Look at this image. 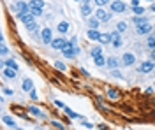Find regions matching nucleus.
<instances>
[{"instance_id": "7c9ffc66", "label": "nucleus", "mask_w": 155, "mask_h": 130, "mask_svg": "<svg viewBox=\"0 0 155 130\" xmlns=\"http://www.w3.org/2000/svg\"><path fill=\"white\" fill-rule=\"evenodd\" d=\"M132 11H134V14H137V16H141V14L145 12V9H143V7H139V5H136V7H132Z\"/></svg>"}, {"instance_id": "20e7f679", "label": "nucleus", "mask_w": 155, "mask_h": 130, "mask_svg": "<svg viewBox=\"0 0 155 130\" xmlns=\"http://www.w3.org/2000/svg\"><path fill=\"white\" fill-rule=\"evenodd\" d=\"M67 44H69V42L64 39V37H57V39H53V42H51L49 46H51L53 49H60V51H62L65 46H67Z\"/></svg>"}, {"instance_id": "1a4fd4ad", "label": "nucleus", "mask_w": 155, "mask_h": 130, "mask_svg": "<svg viewBox=\"0 0 155 130\" xmlns=\"http://www.w3.org/2000/svg\"><path fill=\"white\" fill-rule=\"evenodd\" d=\"M111 44H113V48H122L124 46L122 37H120V32H113L111 33Z\"/></svg>"}, {"instance_id": "6ab92c4d", "label": "nucleus", "mask_w": 155, "mask_h": 130, "mask_svg": "<svg viewBox=\"0 0 155 130\" xmlns=\"http://www.w3.org/2000/svg\"><path fill=\"white\" fill-rule=\"evenodd\" d=\"M94 63H95L97 67H102V65H106V63H107V60L102 56V55H99V56H95V58H94Z\"/></svg>"}, {"instance_id": "6e6552de", "label": "nucleus", "mask_w": 155, "mask_h": 130, "mask_svg": "<svg viewBox=\"0 0 155 130\" xmlns=\"http://www.w3.org/2000/svg\"><path fill=\"white\" fill-rule=\"evenodd\" d=\"M41 37H42L44 44H51L53 42V32L49 30V28H44V30L41 32Z\"/></svg>"}, {"instance_id": "7ed1b4c3", "label": "nucleus", "mask_w": 155, "mask_h": 130, "mask_svg": "<svg viewBox=\"0 0 155 130\" xmlns=\"http://www.w3.org/2000/svg\"><path fill=\"white\" fill-rule=\"evenodd\" d=\"M155 69V62L153 60H146L141 63V67H139V72L141 74H148V72H153Z\"/></svg>"}, {"instance_id": "79ce46f5", "label": "nucleus", "mask_w": 155, "mask_h": 130, "mask_svg": "<svg viewBox=\"0 0 155 130\" xmlns=\"http://www.w3.org/2000/svg\"><path fill=\"white\" fill-rule=\"evenodd\" d=\"M76 2H83V4H90L88 0H76Z\"/></svg>"}, {"instance_id": "f257e3e1", "label": "nucleus", "mask_w": 155, "mask_h": 130, "mask_svg": "<svg viewBox=\"0 0 155 130\" xmlns=\"http://www.w3.org/2000/svg\"><path fill=\"white\" fill-rule=\"evenodd\" d=\"M62 53H64V56H65V58H69V60H71V58H74V56H76L78 53H79V48L72 46V44L69 42L67 46H65V48L62 49Z\"/></svg>"}, {"instance_id": "37998d69", "label": "nucleus", "mask_w": 155, "mask_h": 130, "mask_svg": "<svg viewBox=\"0 0 155 130\" xmlns=\"http://www.w3.org/2000/svg\"><path fill=\"white\" fill-rule=\"evenodd\" d=\"M16 130H21V128H16Z\"/></svg>"}, {"instance_id": "cd10ccee", "label": "nucleus", "mask_w": 155, "mask_h": 130, "mask_svg": "<svg viewBox=\"0 0 155 130\" xmlns=\"http://www.w3.org/2000/svg\"><path fill=\"white\" fill-rule=\"evenodd\" d=\"M148 48H150V49H155V33H152V35L148 37Z\"/></svg>"}, {"instance_id": "5701e85b", "label": "nucleus", "mask_w": 155, "mask_h": 130, "mask_svg": "<svg viewBox=\"0 0 155 130\" xmlns=\"http://www.w3.org/2000/svg\"><path fill=\"white\" fill-rule=\"evenodd\" d=\"M99 42H101V44H109V42H111V33H101Z\"/></svg>"}, {"instance_id": "2eb2a0df", "label": "nucleus", "mask_w": 155, "mask_h": 130, "mask_svg": "<svg viewBox=\"0 0 155 130\" xmlns=\"http://www.w3.org/2000/svg\"><path fill=\"white\" fill-rule=\"evenodd\" d=\"M32 90H34V83H32V79L25 78V79H23V91H32Z\"/></svg>"}, {"instance_id": "0eeeda50", "label": "nucleus", "mask_w": 155, "mask_h": 130, "mask_svg": "<svg viewBox=\"0 0 155 130\" xmlns=\"http://www.w3.org/2000/svg\"><path fill=\"white\" fill-rule=\"evenodd\" d=\"M95 18L99 21H104V23H106V21L111 20V14H109V12H106L104 9H97L95 11Z\"/></svg>"}, {"instance_id": "ea45409f", "label": "nucleus", "mask_w": 155, "mask_h": 130, "mask_svg": "<svg viewBox=\"0 0 155 130\" xmlns=\"http://www.w3.org/2000/svg\"><path fill=\"white\" fill-rule=\"evenodd\" d=\"M30 97H32V99L35 100V99H37V93H35V91L32 90V91H30Z\"/></svg>"}, {"instance_id": "4be33fe9", "label": "nucleus", "mask_w": 155, "mask_h": 130, "mask_svg": "<svg viewBox=\"0 0 155 130\" xmlns=\"http://www.w3.org/2000/svg\"><path fill=\"white\" fill-rule=\"evenodd\" d=\"M2 120H4V123H5V125H9L11 128H14V127H16V121L12 120L11 116H5V114H4V116H2Z\"/></svg>"}, {"instance_id": "58836bf2", "label": "nucleus", "mask_w": 155, "mask_h": 130, "mask_svg": "<svg viewBox=\"0 0 155 130\" xmlns=\"http://www.w3.org/2000/svg\"><path fill=\"white\" fill-rule=\"evenodd\" d=\"M55 106H57V107H62V109H65V106H64V102H60V100H55Z\"/></svg>"}, {"instance_id": "f704fd0d", "label": "nucleus", "mask_w": 155, "mask_h": 130, "mask_svg": "<svg viewBox=\"0 0 155 130\" xmlns=\"http://www.w3.org/2000/svg\"><path fill=\"white\" fill-rule=\"evenodd\" d=\"M4 93H5V95H11V97L14 95V91L11 90V88H7V86H4Z\"/></svg>"}, {"instance_id": "dca6fc26", "label": "nucleus", "mask_w": 155, "mask_h": 130, "mask_svg": "<svg viewBox=\"0 0 155 130\" xmlns=\"http://www.w3.org/2000/svg\"><path fill=\"white\" fill-rule=\"evenodd\" d=\"M81 14H83V18H88V16L92 14V5H90V4H83V7H81Z\"/></svg>"}, {"instance_id": "393cba45", "label": "nucleus", "mask_w": 155, "mask_h": 130, "mask_svg": "<svg viewBox=\"0 0 155 130\" xmlns=\"http://www.w3.org/2000/svg\"><path fill=\"white\" fill-rule=\"evenodd\" d=\"M92 56L95 58V56H99V55H102V46H95V48H92Z\"/></svg>"}, {"instance_id": "c85d7f7f", "label": "nucleus", "mask_w": 155, "mask_h": 130, "mask_svg": "<svg viewBox=\"0 0 155 130\" xmlns=\"http://www.w3.org/2000/svg\"><path fill=\"white\" fill-rule=\"evenodd\" d=\"M65 113H67V114L71 116V118H72V120H78V118H81L79 114H76L74 111H72V109H69V107H65Z\"/></svg>"}, {"instance_id": "b1692460", "label": "nucleus", "mask_w": 155, "mask_h": 130, "mask_svg": "<svg viewBox=\"0 0 155 130\" xmlns=\"http://www.w3.org/2000/svg\"><path fill=\"white\" fill-rule=\"evenodd\" d=\"M127 28H129V25H127L125 21H120V23L116 25V32H120V33H124V32H127Z\"/></svg>"}, {"instance_id": "f03ea898", "label": "nucleus", "mask_w": 155, "mask_h": 130, "mask_svg": "<svg viewBox=\"0 0 155 130\" xmlns=\"http://www.w3.org/2000/svg\"><path fill=\"white\" fill-rule=\"evenodd\" d=\"M109 7H111V12H125L127 4H124L122 0H113L109 4Z\"/></svg>"}, {"instance_id": "aec40b11", "label": "nucleus", "mask_w": 155, "mask_h": 130, "mask_svg": "<svg viewBox=\"0 0 155 130\" xmlns=\"http://www.w3.org/2000/svg\"><path fill=\"white\" fill-rule=\"evenodd\" d=\"M107 67L111 70H115V69H118V60H116L115 56H111V58H107V63H106Z\"/></svg>"}, {"instance_id": "4c0bfd02", "label": "nucleus", "mask_w": 155, "mask_h": 130, "mask_svg": "<svg viewBox=\"0 0 155 130\" xmlns=\"http://www.w3.org/2000/svg\"><path fill=\"white\" fill-rule=\"evenodd\" d=\"M111 74H113L115 78H118V79L122 78V74H120V70H118V69H115V70H113V72H111Z\"/></svg>"}, {"instance_id": "e433bc0d", "label": "nucleus", "mask_w": 155, "mask_h": 130, "mask_svg": "<svg viewBox=\"0 0 155 130\" xmlns=\"http://www.w3.org/2000/svg\"><path fill=\"white\" fill-rule=\"evenodd\" d=\"M53 127H57L58 130H64V125H62V123H58V121H55V120H53Z\"/></svg>"}, {"instance_id": "c9c22d12", "label": "nucleus", "mask_w": 155, "mask_h": 130, "mask_svg": "<svg viewBox=\"0 0 155 130\" xmlns=\"http://www.w3.org/2000/svg\"><path fill=\"white\" fill-rule=\"evenodd\" d=\"M55 65H57V69H60V70H65V63H62V62H57Z\"/></svg>"}, {"instance_id": "9b49d317", "label": "nucleus", "mask_w": 155, "mask_h": 130, "mask_svg": "<svg viewBox=\"0 0 155 130\" xmlns=\"http://www.w3.org/2000/svg\"><path fill=\"white\" fill-rule=\"evenodd\" d=\"M69 28H71V25H69L67 21H60L57 27V30L62 33V35H65V33H69Z\"/></svg>"}, {"instance_id": "a211bd4d", "label": "nucleus", "mask_w": 155, "mask_h": 130, "mask_svg": "<svg viewBox=\"0 0 155 130\" xmlns=\"http://www.w3.org/2000/svg\"><path fill=\"white\" fill-rule=\"evenodd\" d=\"M99 25H101V21L97 20V18H90V20H88V27H90L92 30H99Z\"/></svg>"}, {"instance_id": "a878e982", "label": "nucleus", "mask_w": 155, "mask_h": 130, "mask_svg": "<svg viewBox=\"0 0 155 130\" xmlns=\"http://www.w3.org/2000/svg\"><path fill=\"white\" fill-rule=\"evenodd\" d=\"M94 4L99 5V9H102L104 5H109V4H111V0H94Z\"/></svg>"}, {"instance_id": "2f4dec72", "label": "nucleus", "mask_w": 155, "mask_h": 130, "mask_svg": "<svg viewBox=\"0 0 155 130\" xmlns=\"http://www.w3.org/2000/svg\"><path fill=\"white\" fill-rule=\"evenodd\" d=\"M107 97H109V99H118V91L116 90H109L107 91Z\"/></svg>"}, {"instance_id": "9d476101", "label": "nucleus", "mask_w": 155, "mask_h": 130, "mask_svg": "<svg viewBox=\"0 0 155 130\" xmlns=\"http://www.w3.org/2000/svg\"><path fill=\"white\" fill-rule=\"evenodd\" d=\"M152 30H153L152 25H150V23H145V25H141V27L136 28V33H137V35H148Z\"/></svg>"}, {"instance_id": "f3484780", "label": "nucleus", "mask_w": 155, "mask_h": 130, "mask_svg": "<svg viewBox=\"0 0 155 130\" xmlns=\"http://www.w3.org/2000/svg\"><path fill=\"white\" fill-rule=\"evenodd\" d=\"M32 9H44V0H30Z\"/></svg>"}, {"instance_id": "39448f33", "label": "nucleus", "mask_w": 155, "mask_h": 130, "mask_svg": "<svg viewBox=\"0 0 155 130\" xmlns=\"http://www.w3.org/2000/svg\"><path fill=\"white\" fill-rule=\"evenodd\" d=\"M136 63V56L132 53H124V56H122V65H125V67H130V65H134Z\"/></svg>"}, {"instance_id": "72a5a7b5", "label": "nucleus", "mask_w": 155, "mask_h": 130, "mask_svg": "<svg viewBox=\"0 0 155 130\" xmlns=\"http://www.w3.org/2000/svg\"><path fill=\"white\" fill-rule=\"evenodd\" d=\"M0 53H2V56H5V55L9 53V49H7V46H5V44H2V49H0Z\"/></svg>"}, {"instance_id": "423d86ee", "label": "nucleus", "mask_w": 155, "mask_h": 130, "mask_svg": "<svg viewBox=\"0 0 155 130\" xmlns=\"http://www.w3.org/2000/svg\"><path fill=\"white\" fill-rule=\"evenodd\" d=\"M18 20L21 21V23H25V25H28V23H32V21H35V16H34L32 12H28V14L19 12V14H18Z\"/></svg>"}, {"instance_id": "412c9836", "label": "nucleus", "mask_w": 155, "mask_h": 130, "mask_svg": "<svg viewBox=\"0 0 155 130\" xmlns=\"http://www.w3.org/2000/svg\"><path fill=\"white\" fill-rule=\"evenodd\" d=\"M132 21L136 23V27H141V25L148 23V20H146L145 16H136V18H132Z\"/></svg>"}, {"instance_id": "c756f323", "label": "nucleus", "mask_w": 155, "mask_h": 130, "mask_svg": "<svg viewBox=\"0 0 155 130\" xmlns=\"http://www.w3.org/2000/svg\"><path fill=\"white\" fill-rule=\"evenodd\" d=\"M27 30L28 32H37V23H35V21L28 23V25H27Z\"/></svg>"}, {"instance_id": "473e14b6", "label": "nucleus", "mask_w": 155, "mask_h": 130, "mask_svg": "<svg viewBox=\"0 0 155 130\" xmlns=\"http://www.w3.org/2000/svg\"><path fill=\"white\" fill-rule=\"evenodd\" d=\"M30 12H32V14H34V16L37 18V16H41V14H42V9H32Z\"/></svg>"}, {"instance_id": "c03bdc74", "label": "nucleus", "mask_w": 155, "mask_h": 130, "mask_svg": "<svg viewBox=\"0 0 155 130\" xmlns=\"http://www.w3.org/2000/svg\"><path fill=\"white\" fill-rule=\"evenodd\" d=\"M111 2H113V0H111Z\"/></svg>"}, {"instance_id": "f8f14e48", "label": "nucleus", "mask_w": 155, "mask_h": 130, "mask_svg": "<svg viewBox=\"0 0 155 130\" xmlns=\"http://www.w3.org/2000/svg\"><path fill=\"white\" fill-rule=\"evenodd\" d=\"M16 72H18V70L4 67V78H7V79H16V78H18V74H16Z\"/></svg>"}, {"instance_id": "ddd939ff", "label": "nucleus", "mask_w": 155, "mask_h": 130, "mask_svg": "<svg viewBox=\"0 0 155 130\" xmlns=\"http://www.w3.org/2000/svg\"><path fill=\"white\" fill-rule=\"evenodd\" d=\"M2 63H4V67H7V69H14V70H18V62L14 60V58H9V60H4Z\"/></svg>"}, {"instance_id": "a19ab883", "label": "nucleus", "mask_w": 155, "mask_h": 130, "mask_svg": "<svg viewBox=\"0 0 155 130\" xmlns=\"http://www.w3.org/2000/svg\"><path fill=\"white\" fill-rule=\"evenodd\" d=\"M152 60L155 62V49H152Z\"/></svg>"}, {"instance_id": "4468645a", "label": "nucleus", "mask_w": 155, "mask_h": 130, "mask_svg": "<svg viewBox=\"0 0 155 130\" xmlns=\"http://www.w3.org/2000/svg\"><path fill=\"white\" fill-rule=\"evenodd\" d=\"M87 37L90 40H99L101 39V32L99 30H92V28H90V30L87 32Z\"/></svg>"}, {"instance_id": "bb28decb", "label": "nucleus", "mask_w": 155, "mask_h": 130, "mask_svg": "<svg viewBox=\"0 0 155 130\" xmlns=\"http://www.w3.org/2000/svg\"><path fill=\"white\" fill-rule=\"evenodd\" d=\"M28 111L34 114V116H37V118H44V114H42V113H41V109H37V107H30Z\"/></svg>"}]
</instances>
